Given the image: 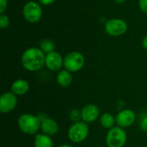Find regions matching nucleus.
Here are the masks:
<instances>
[{"instance_id": "nucleus-12", "label": "nucleus", "mask_w": 147, "mask_h": 147, "mask_svg": "<svg viewBox=\"0 0 147 147\" xmlns=\"http://www.w3.org/2000/svg\"><path fill=\"white\" fill-rule=\"evenodd\" d=\"M40 129L44 134H47L48 136H53L58 134L59 132V125L53 120L50 117H46L41 121L40 124Z\"/></svg>"}, {"instance_id": "nucleus-26", "label": "nucleus", "mask_w": 147, "mask_h": 147, "mask_svg": "<svg viewBox=\"0 0 147 147\" xmlns=\"http://www.w3.org/2000/svg\"><path fill=\"white\" fill-rule=\"evenodd\" d=\"M58 147H73L71 146V145H67V144H64V145H60V146H59Z\"/></svg>"}, {"instance_id": "nucleus-1", "label": "nucleus", "mask_w": 147, "mask_h": 147, "mask_svg": "<svg viewBox=\"0 0 147 147\" xmlns=\"http://www.w3.org/2000/svg\"><path fill=\"white\" fill-rule=\"evenodd\" d=\"M46 54L40 47H29L24 51L21 58L23 68L28 71H37L45 65Z\"/></svg>"}, {"instance_id": "nucleus-16", "label": "nucleus", "mask_w": 147, "mask_h": 147, "mask_svg": "<svg viewBox=\"0 0 147 147\" xmlns=\"http://www.w3.org/2000/svg\"><path fill=\"white\" fill-rule=\"evenodd\" d=\"M100 123L102 127L105 129H111L114 127L115 122V118L110 113H104L100 117Z\"/></svg>"}, {"instance_id": "nucleus-24", "label": "nucleus", "mask_w": 147, "mask_h": 147, "mask_svg": "<svg viewBox=\"0 0 147 147\" xmlns=\"http://www.w3.org/2000/svg\"><path fill=\"white\" fill-rule=\"evenodd\" d=\"M142 47L147 52V35H146L142 40Z\"/></svg>"}, {"instance_id": "nucleus-19", "label": "nucleus", "mask_w": 147, "mask_h": 147, "mask_svg": "<svg viewBox=\"0 0 147 147\" xmlns=\"http://www.w3.org/2000/svg\"><path fill=\"white\" fill-rule=\"evenodd\" d=\"M9 23H10L9 17L7 15H5L4 13L1 14L0 15V28L2 29H5V28H9Z\"/></svg>"}, {"instance_id": "nucleus-20", "label": "nucleus", "mask_w": 147, "mask_h": 147, "mask_svg": "<svg viewBox=\"0 0 147 147\" xmlns=\"http://www.w3.org/2000/svg\"><path fill=\"white\" fill-rule=\"evenodd\" d=\"M139 6L142 12L147 14V0H139Z\"/></svg>"}, {"instance_id": "nucleus-21", "label": "nucleus", "mask_w": 147, "mask_h": 147, "mask_svg": "<svg viewBox=\"0 0 147 147\" xmlns=\"http://www.w3.org/2000/svg\"><path fill=\"white\" fill-rule=\"evenodd\" d=\"M140 126V128H141L142 131L147 132V115L141 119Z\"/></svg>"}, {"instance_id": "nucleus-15", "label": "nucleus", "mask_w": 147, "mask_h": 147, "mask_svg": "<svg viewBox=\"0 0 147 147\" xmlns=\"http://www.w3.org/2000/svg\"><path fill=\"white\" fill-rule=\"evenodd\" d=\"M34 144V147H53V141L51 137L44 134H37Z\"/></svg>"}, {"instance_id": "nucleus-8", "label": "nucleus", "mask_w": 147, "mask_h": 147, "mask_svg": "<svg viewBox=\"0 0 147 147\" xmlns=\"http://www.w3.org/2000/svg\"><path fill=\"white\" fill-rule=\"evenodd\" d=\"M17 105L16 95L12 91H6L0 97V111L3 114H8L13 111Z\"/></svg>"}, {"instance_id": "nucleus-23", "label": "nucleus", "mask_w": 147, "mask_h": 147, "mask_svg": "<svg viewBox=\"0 0 147 147\" xmlns=\"http://www.w3.org/2000/svg\"><path fill=\"white\" fill-rule=\"evenodd\" d=\"M38 1L42 5H51L55 2V0H38Z\"/></svg>"}, {"instance_id": "nucleus-3", "label": "nucleus", "mask_w": 147, "mask_h": 147, "mask_svg": "<svg viewBox=\"0 0 147 147\" xmlns=\"http://www.w3.org/2000/svg\"><path fill=\"white\" fill-rule=\"evenodd\" d=\"M90 133L88 123L81 121L74 122L68 129V138L73 143H82L84 141Z\"/></svg>"}, {"instance_id": "nucleus-14", "label": "nucleus", "mask_w": 147, "mask_h": 147, "mask_svg": "<svg viewBox=\"0 0 147 147\" xmlns=\"http://www.w3.org/2000/svg\"><path fill=\"white\" fill-rule=\"evenodd\" d=\"M57 83L63 88L69 87L72 83L71 72L67 70H60L57 74Z\"/></svg>"}, {"instance_id": "nucleus-22", "label": "nucleus", "mask_w": 147, "mask_h": 147, "mask_svg": "<svg viewBox=\"0 0 147 147\" xmlns=\"http://www.w3.org/2000/svg\"><path fill=\"white\" fill-rule=\"evenodd\" d=\"M8 1L7 0H0V14H3L7 9Z\"/></svg>"}, {"instance_id": "nucleus-11", "label": "nucleus", "mask_w": 147, "mask_h": 147, "mask_svg": "<svg viewBox=\"0 0 147 147\" xmlns=\"http://www.w3.org/2000/svg\"><path fill=\"white\" fill-rule=\"evenodd\" d=\"M82 121L86 123H92L96 121L99 117L100 110L99 108L93 103L86 104L81 110Z\"/></svg>"}, {"instance_id": "nucleus-5", "label": "nucleus", "mask_w": 147, "mask_h": 147, "mask_svg": "<svg viewBox=\"0 0 147 147\" xmlns=\"http://www.w3.org/2000/svg\"><path fill=\"white\" fill-rule=\"evenodd\" d=\"M85 64L84 56L80 52H71L64 58V67L70 72H77L83 69Z\"/></svg>"}, {"instance_id": "nucleus-13", "label": "nucleus", "mask_w": 147, "mask_h": 147, "mask_svg": "<svg viewBox=\"0 0 147 147\" xmlns=\"http://www.w3.org/2000/svg\"><path fill=\"white\" fill-rule=\"evenodd\" d=\"M29 90V84L25 79H17L13 82L10 87L12 91L16 96H23Z\"/></svg>"}, {"instance_id": "nucleus-18", "label": "nucleus", "mask_w": 147, "mask_h": 147, "mask_svg": "<svg viewBox=\"0 0 147 147\" xmlns=\"http://www.w3.org/2000/svg\"><path fill=\"white\" fill-rule=\"evenodd\" d=\"M69 116H70V119L73 122L81 121V120H82V114H81V111H79L78 109H72V110H71Z\"/></svg>"}, {"instance_id": "nucleus-6", "label": "nucleus", "mask_w": 147, "mask_h": 147, "mask_svg": "<svg viewBox=\"0 0 147 147\" xmlns=\"http://www.w3.org/2000/svg\"><path fill=\"white\" fill-rule=\"evenodd\" d=\"M22 14L25 20L30 23H36L40 22L42 16V9L40 3L34 1L26 3L22 9Z\"/></svg>"}, {"instance_id": "nucleus-10", "label": "nucleus", "mask_w": 147, "mask_h": 147, "mask_svg": "<svg viewBox=\"0 0 147 147\" xmlns=\"http://www.w3.org/2000/svg\"><path fill=\"white\" fill-rule=\"evenodd\" d=\"M45 65L48 70L52 71H60L62 66H64V58L59 53L53 51L46 54Z\"/></svg>"}, {"instance_id": "nucleus-17", "label": "nucleus", "mask_w": 147, "mask_h": 147, "mask_svg": "<svg viewBox=\"0 0 147 147\" xmlns=\"http://www.w3.org/2000/svg\"><path fill=\"white\" fill-rule=\"evenodd\" d=\"M40 48L45 54H47L55 51V43L52 40L45 39L40 43Z\"/></svg>"}, {"instance_id": "nucleus-4", "label": "nucleus", "mask_w": 147, "mask_h": 147, "mask_svg": "<svg viewBox=\"0 0 147 147\" xmlns=\"http://www.w3.org/2000/svg\"><path fill=\"white\" fill-rule=\"evenodd\" d=\"M127 136L124 128L114 127L108 131L106 136V145L108 147H124Z\"/></svg>"}, {"instance_id": "nucleus-9", "label": "nucleus", "mask_w": 147, "mask_h": 147, "mask_svg": "<svg viewBox=\"0 0 147 147\" xmlns=\"http://www.w3.org/2000/svg\"><path fill=\"white\" fill-rule=\"evenodd\" d=\"M135 120L136 115L131 109H123L115 116V122L117 126L121 128H127L131 127L134 123Z\"/></svg>"}, {"instance_id": "nucleus-25", "label": "nucleus", "mask_w": 147, "mask_h": 147, "mask_svg": "<svg viewBox=\"0 0 147 147\" xmlns=\"http://www.w3.org/2000/svg\"><path fill=\"white\" fill-rule=\"evenodd\" d=\"M116 3H119V4H121V3H124L127 0H114Z\"/></svg>"}, {"instance_id": "nucleus-7", "label": "nucleus", "mask_w": 147, "mask_h": 147, "mask_svg": "<svg viewBox=\"0 0 147 147\" xmlns=\"http://www.w3.org/2000/svg\"><path fill=\"white\" fill-rule=\"evenodd\" d=\"M127 23L121 18H112L106 22L104 25L105 32L113 37H119L127 31Z\"/></svg>"}, {"instance_id": "nucleus-2", "label": "nucleus", "mask_w": 147, "mask_h": 147, "mask_svg": "<svg viewBox=\"0 0 147 147\" xmlns=\"http://www.w3.org/2000/svg\"><path fill=\"white\" fill-rule=\"evenodd\" d=\"M41 121L39 116L31 114L22 115L17 121V126L19 129L25 134L33 135L37 134L40 129Z\"/></svg>"}]
</instances>
